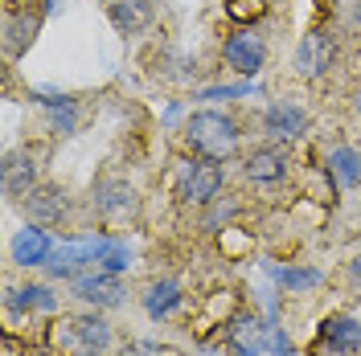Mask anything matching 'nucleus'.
Instances as JSON below:
<instances>
[{"label":"nucleus","instance_id":"1","mask_svg":"<svg viewBox=\"0 0 361 356\" xmlns=\"http://www.w3.org/2000/svg\"><path fill=\"white\" fill-rule=\"evenodd\" d=\"M111 324L99 312L90 315H58L45 328V348L54 356H107L111 352Z\"/></svg>","mask_w":361,"mask_h":356},{"label":"nucleus","instance_id":"2","mask_svg":"<svg viewBox=\"0 0 361 356\" xmlns=\"http://www.w3.org/2000/svg\"><path fill=\"white\" fill-rule=\"evenodd\" d=\"M185 139L205 160H230L234 148H238V139H243V132L222 111H197V115H189V123H185Z\"/></svg>","mask_w":361,"mask_h":356},{"label":"nucleus","instance_id":"3","mask_svg":"<svg viewBox=\"0 0 361 356\" xmlns=\"http://www.w3.org/2000/svg\"><path fill=\"white\" fill-rule=\"evenodd\" d=\"M222 344L234 356L267 352V324H263V315L250 312V307H238V312L230 315V324L222 328Z\"/></svg>","mask_w":361,"mask_h":356},{"label":"nucleus","instance_id":"4","mask_svg":"<svg viewBox=\"0 0 361 356\" xmlns=\"http://www.w3.org/2000/svg\"><path fill=\"white\" fill-rule=\"evenodd\" d=\"M333 62H337V42H333L329 29H312V33L300 37V45H295V74L300 78L316 82L333 70Z\"/></svg>","mask_w":361,"mask_h":356},{"label":"nucleus","instance_id":"5","mask_svg":"<svg viewBox=\"0 0 361 356\" xmlns=\"http://www.w3.org/2000/svg\"><path fill=\"white\" fill-rule=\"evenodd\" d=\"M222 160H193L189 172H185V184H180V197L185 205H214L222 197Z\"/></svg>","mask_w":361,"mask_h":356},{"label":"nucleus","instance_id":"6","mask_svg":"<svg viewBox=\"0 0 361 356\" xmlns=\"http://www.w3.org/2000/svg\"><path fill=\"white\" fill-rule=\"evenodd\" d=\"M135 209H140V197H135V189L128 180H103V184L94 189V213L107 225L132 222Z\"/></svg>","mask_w":361,"mask_h":356},{"label":"nucleus","instance_id":"7","mask_svg":"<svg viewBox=\"0 0 361 356\" xmlns=\"http://www.w3.org/2000/svg\"><path fill=\"white\" fill-rule=\"evenodd\" d=\"M222 58L226 66L234 70V74H259V70L267 66V45L259 33H250V29H238V33H230L222 45Z\"/></svg>","mask_w":361,"mask_h":356},{"label":"nucleus","instance_id":"8","mask_svg":"<svg viewBox=\"0 0 361 356\" xmlns=\"http://www.w3.org/2000/svg\"><path fill=\"white\" fill-rule=\"evenodd\" d=\"M320 348L341 356L361 352V312H337L320 324Z\"/></svg>","mask_w":361,"mask_h":356},{"label":"nucleus","instance_id":"9","mask_svg":"<svg viewBox=\"0 0 361 356\" xmlns=\"http://www.w3.org/2000/svg\"><path fill=\"white\" fill-rule=\"evenodd\" d=\"M70 291H74V299H82L90 307L123 303V283H119V274H107V270H87V274L70 279Z\"/></svg>","mask_w":361,"mask_h":356},{"label":"nucleus","instance_id":"10","mask_svg":"<svg viewBox=\"0 0 361 356\" xmlns=\"http://www.w3.org/2000/svg\"><path fill=\"white\" fill-rule=\"evenodd\" d=\"M45 152L42 148H21V152H8V160H4V193L8 197L25 201V193L29 189H37V172H42V160Z\"/></svg>","mask_w":361,"mask_h":356},{"label":"nucleus","instance_id":"11","mask_svg":"<svg viewBox=\"0 0 361 356\" xmlns=\"http://www.w3.org/2000/svg\"><path fill=\"white\" fill-rule=\"evenodd\" d=\"M49 254H54V238L45 234V225H25L21 234L13 238V246H8V258L17 262V267H45L49 262Z\"/></svg>","mask_w":361,"mask_h":356},{"label":"nucleus","instance_id":"12","mask_svg":"<svg viewBox=\"0 0 361 356\" xmlns=\"http://www.w3.org/2000/svg\"><path fill=\"white\" fill-rule=\"evenodd\" d=\"M263 127H267L271 139L295 144V139H304V132H308V115H304V107H295V103H275L263 115Z\"/></svg>","mask_w":361,"mask_h":356},{"label":"nucleus","instance_id":"13","mask_svg":"<svg viewBox=\"0 0 361 356\" xmlns=\"http://www.w3.org/2000/svg\"><path fill=\"white\" fill-rule=\"evenodd\" d=\"M25 213L37 225H58L62 213H66V193L58 184H37V189L25 193Z\"/></svg>","mask_w":361,"mask_h":356},{"label":"nucleus","instance_id":"14","mask_svg":"<svg viewBox=\"0 0 361 356\" xmlns=\"http://www.w3.org/2000/svg\"><path fill=\"white\" fill-rule=\"evenodd\" d=\"M107 17H111V25L123 37H135V33H144L152 25V4L148 0H111Z\"/></svg>","mask_w":361,"mask_h":356},{"label":"nucleus","instance_id":"15","mask_svg":"<svg viewBox=\"0 0 361 356\" xmlns=\"http://www.w3.org/2000/svg\"><path fill=\"white\" fill-rule=\"evenodd\" d=\"M243 172L255 184H279V180L288 177V156L275 152V148H255L247 156V164H243Z\"/></svg>","mask_w":361,"mask_h":356},{"label":"nucleus","instance_id":"16","mask_svg":"<svg viewBox=\"0 0 361 356\" xmlns=\"http://www.w3.org/2000/svg\"><path fill=\"white\" fill-rule=\"evenodd\" d=\"M37 29H42V13H29V8L8 13L4 17V49L8 53H25L33 45V37H37Z\"/></svg>","mask_w":361,"mask_h":356},{"label":"nucleus","instance_id":"17","mask_svg":"<svg viewBox=\"0 0 361 356\" xmlns=\"http://www.w3.org/2000/svg\"><path fill=\"white\" fill-rule=\"evenodd\" d=\"M180 303H185V295H180V283H173V279L148 283V291H144V312L152 319H169Z\"/></svg>","mask_w":361,"mask_h":356},{"label":"nucleus","instance_id":"18","mask_svg":"<svg viewBox=\"0 0 361 356\" xmlns=\"http://www.w3.org/2000/svg\"><path fill=\"white\" fill-rule=\"evenodd\" d=\"M58 307V295L42 283H25V287L8 291V312H54Z\"/></svg>","mask_w":361,"mask_h":356},{"label":"nucleus","instance_id":"19","mask_svg":"<svg viewBox=\"0 0 361 356\" xmlns=\"http://www.w3.org/2000/svg\"><path fill=\"white\" fill-rule=\"evenodd\" d=\"M324 164H329V172L337 177V184H349V189H353V184L361 180V152H357V148L337 144V148H329Z\"/></svg>","mask_w":361,"mask_h":356},{"label":"nucleus","instance_id":"20","mask_svg":"<svg viewBox=\"0 0 361 356\" xmlns=\"http://www.w3.org/2000/svg\"><path fill=\"white\" fill-rule=\"evenodd\" d=\"M275 279L288 291H308L320 283V270H295V267H275Z\"/></svg>","mask_w":361,"mask_h":356},{"label":"nucleus","instance_id":"21","mask_svg":"<svg viewBox=\"0 0 361 356\" xmlns=\"http://www.w3.org/2000/svg\"><path fill=\"white\" fill-rule=\"evenodd\" d=\"M345 274H349V283H353V291L361 295V258H353V262L345 267Z\"/></svg>","mask_w":361,"mask_h":356},{"label":"nucleus","instance_id":"22","mask_svg":"<svg viewBox=\"0 0 361 356\" xmlns=\"http://www.w3.org/2000/svg\"><path fill=\"white\" fill-rule=\"evenodd\" d=\"M222 250H230V254H243V250H250V238H234V242H222Z\"/></svg>","mask_w":361,"mask_h":356},{"label":"nucleus","instance_id":"23","mask_svg":"<svg viewBox=\"0 0 361 356\" xmlns=\"http://www.w3.org/2000/svg\"><path fill=\"white\" fill-rule=\"evenodd\" d=\"M353 21H357V29H361V0L353 4Z\"/></svg>","mask_w":361,"mask_h":356}]
</instances>
